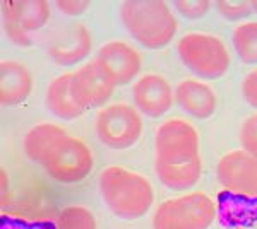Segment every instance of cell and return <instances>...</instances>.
Returning <instances> with one entry per match:
<instances>
[{
  "label": "cell",
  "mask_w": 257,
  "mask_h": 229,
  "mask_svg": "<svg viewBox=\"0 0 257 229\" xmlns=\"http://www.w3.org/2000/svg\"><path fill=\"white\" fill-rule=\"evenodd\" d=\"M99 193L111 214L123 220L144 217L155 202L151 183L143 174L120 166H110L101 171Z\"/></svg>",
  "instance_id": "1"
},
{
  "label": "cell",
  "mask_w": 257,
  "mask_h": 229,
  "mask_svg": "<svg viewBox=\"0 0 257 229\" xmlns=\"http://www.w3.org/2000/svg\"><path fill=\"white\" fill-rule=\"evenodd\" d=\"M120 19L128 35L149 50L170 45L178 29L175 14L161 0H127L120 6Z\"/></svg>",
  "instance_id": "2"
},
{
  "label": "cell",
  "mask_w": 257,
  "mask_h": 229,
  "mask_svg": "<svg viewBox=\"0 0 257 229\" xmlns=\"http://www.w3.org/2000/svg\"><path fill=\"white\" fill-rule=\"evenodd\" d=\"M177 52L182 64L199 79L216 81L230 69V52L218 36L189 33L178 40Z\"/></svg>",
  "instance_id": "3"
},
{
  "label": "cell",
  "mask_w": 257,
  "mask_h": 229,
  "mask_svg": "<svg viewBox=\"0 0 257 229\" xmlns=\"http://www.w3.org/2000/svg\"><path fill=\"white\" fill-rule=\"evenodd\" d=\"M41 168L59 183H79L93 171V152L81 139L69 134L59 137L41 159Z\"/></svg>",
  "instance_id": "4"
},
{
  "label": "cell",
  "mask_w": 257,
  "mask_h": 229,
  "mask_svg": "<svg viewBox=\"0 0 257 229\" xmlns=\"http://www.w3.org/2000/svg\"><path fill=\"white\" fill-rule=\"evenodd\" d=\"M216 219V203L202 191L170 198L153 214V229H209Z\"/></svg>",
  "instance_id": "5"
},
{
  "label": "cell",
  "mask_w": 257,
  "mask_h": 229,
  "mask_svg": "<svg viewBox=\"0 0 257 229\" xmlns=\"http://www.w3.org/2000/svg\"><path fill=\"white\" fill-rule=\"evenodd\" d=\"M94 130L103 145L122 151L138 144L143 135V118L138 108L125 103H115L98 111Z\"/></svg>",
  "instance_id": "6"
},
{
  "label": "cell",
  "mask_w": 257,
  "mask_h": 229,
  "mask_svg": "<svg viewBox=\"0 0 257 229\" xmlns=\"http://www.w3.org/2000/svg\"><path fill=\"white\" fill-rule=\"evenodd\" d=\"M50 4L45 0H4L2 28L6 36L18 47H30L31 33L47 26Z\"/></svg>",
  "instance_id": "7"
},
{
  "label": "cell",
  "mask_w": 257,
  "mask_h": 229,
  "mask_svg": "<svg viewBox=\"0 0 257 229\" xmlns=\"http://www.w3.org/2000/svg\"><path fill=\"white\" fill-rule=\"evenodd\" d=\"M156 161L178 164L199 157V134L189 122L170 118L156 130Z\"/></svg>",
  "instance_id": "8"
},
{
  "label": "cell",
  "mask_w": 257,
  "mask_h": 229,
  "mask_svg": "<svg viewBox=\"0 0 257 229\" xmlns=\"http://www.w3.org/2000/svg\"><path fill=\"white\" fill-rule=\"evenodd\" d=\"M50 60L59 67H70L84 60L93 50V36L82 23H70L50 33L45 41Z\"/></svg>",
  "instance_id": "9"
},
{
  "label": "cell",
  "mask_w": 257,
  "mask_h": 229,
  "mask_svg": "<svg viewBox=\"0 0 257 229\" xmlns=\"http://www.w3.org/2000/svg\"><path fill=\"white\" fill-rule=\"evenodd\" d=\"M216 178L223 188L231 193L257 198V157L243 149L226 152L219 159Z\"/></svg>",
  "instance_id": "10"
},
{
  "label": "cell",
  "mask_w": 257,
  "mask_h": 229,
  "mask_svg": "<svg viewBox=\"0 0 257 229\" xmlns=\"http://www.w3.org/2000/svg\"><path fill=\"white\" fill-rule=\"evenodd\" d=\"M115 87L117 86L96 60L88 62L79 70L72 72L74 96L84 110L105 106Z\"/></svg>",
  "instance_id": "11"
},
{
  "label": "cell",
  "mask_w": 257,
  "mask_h": 229,
  "mask_svg": "<svg viewBox=\"0 0 257 229\" xmlns=\"http://www.w3.org/2000/svg\"><path fill=\"white\" fill-rule=\"evenodd\" d=\"M94 60L108 74L115 86L131 84L134 79H138L141 67H143V60L138 50L132 48L125 41L118 40L103 45L98 50Z\"/></svg>",
  "instance_id": "12"
},
{
  "label": "cell",
  "mask_w": 257,
  "mask_h": 229,
  "mask_svg": "<svg viewBox=\"0 0 257 229\" xmlns=\"http://www.w3.org/2000/svg\"><path fill=\"white\" fill-rule=\"evenodd\" d=\"M132 99L139 113L149 118H161L172 110L175 103V91L160 74H148L139 77L132 86Z\"/></svg>",
  "instance_id": "13"
},
{
  "label": "cell",
  "mask_w": 257,
  "mask_h": 229,
  "mask_svg": "<svg viewBox=\"0 0 257 229\" xmlns=\"http://www.w3.org/2000/svg\"><path fill=\"white\" fill-rule=\"evenodd\" d=\"M175 103L185 113L197 120H208L218 108V98L211 87L202 81L185 79L175 87Z\"/></svg>",
  "instance_id": "14"
},
{
  "label": "cell",
  "mask_w": 257,
  "mask_h": 229,
  "mask_svg": "<svg viewBox=\"0 0 257 229\" xmlns=\"http://www.w3.org/2000/svg\"><path fill=\"white\" fill-rule=\"evenodd\" d=\"M33 76L30 69L16 60L0 64V103L4 106H18L30 98Z\"/></svg>",
  "instance_id": "15"
},
{
  "label": "cell",
  "mask_w": 257,
  "mask_h": 229,
  "mask_svg": "<svg viewBox=\"0 0 257 229\" xmlns=\"http://www.w3.org/2000/svg\"><path fill=\"white\" fill-rule=\"evenodd\" d=\"M47 106L57 118L72 122L84 115V108L77 103L72 91V74H62L50 82L47 89Z\"/></svg>",
  "instance_id": "16"
},
{
  "label": "cell",
  "mask_w": 257,
  "mask_h": 229,
  "mask_svg": "<svg viewBox=\"0 0 257 229\" xmlns=\"http://www.w3.org/2000/svg\"><path fill=\"white\" fill-rule=\"evenodd\" d=\"M156 176L168 190L182 191L192 188L201 180L202 174V161L201 156L187 162H178V164H167V162H155Z\"/></svg>",
  "instance_id": "17"
},
{
  "label": "cell",
  "mask_w": 257,
  "mask_h": 229,
  "mask_svg": "<svg viewBox=\"0 0 257 229\" xmlns=\"http://www.w3.org/2000/svg\"><path fill=\"white\" fill-rule=\"evenodd\" d=\"M67 132L59 125L53 123H38L31 128L24 137V152L30 157L33 162H41L45 152L48 151V147L55 142L59 137L65 135Z\"/></svg>",
  "instance_id": "18"
},
{
  "label": "cell",
  "mask_w": 257,
  "mask_h": 229,
  "mask_svg": "<svg viewBox=\"0 0 257 229\" xmlns=\"http://www.w3.org/2000/svg\"><path fill=\"white\" fill-rule=\"evenodd\" d=\"M231 43L243 64L257 65V21H247L233 29Z\"/></svg>",
  "instance_id": "19"
},
{
  "label": "cell",
  "mask_w": 257,
  "mask_h": 229,
  "mask_svg": "<svg viewBox=\"0 0 257 229\" xmlns=\"http://www.w3.org/2000/svg\"><path fill=\"white\" fill-rule=\"evenodd\" d=\"M55 229H96V219L86 207H65L55 220Z\"/></svg>",
  "instance_id": "20"
},
{
  "label": "cell",
  "mask_w": 257,
  "mask_h": 229,
  "mask_svg": "<svg viewBox=\"0 0 257 229\" xmlns=\"http://www.w3.org/2000/svg\"><path fill=\"white\" fill-rule=\"evenodd\" d=\"M216 7L226 21H242L252 14V4L248 0H219Z\"/></svg>",
  "instance_id": "21"
},
{
  "label": "cell",
  "mask_w": 257,
  "mask_h": 229,
  "mask_svg": "<svg viewBox=\"0 0 257 229\" xmlns=\"http://www.w3.org/2000/svg\"><path fill=\"white\" fill-rule=\"evenodd\" d=\"M240 144L245 152L257 157V113L250 115L240 128Z\"/></svg>",
  "instance_id": "22"
},
{
  "label": "cell",
  "mask_w": 257,
  "mask_h": 229,
  "mask_svg": "<svg viewBox=\"0 0 257 229\" xmlns=\"http://www.w3.org/2000/svg\"><path fill=\"white\" fill-rule=\"evenodd\" d=\"M211 2L208 0H177L175 9L185 19H201L209 12Z\"/></svg>",
  "instance_id": "23"
},
{
  "label": "cell",
  "mask_w": 257,
  "mask_h": 229,
  "mask_svg": "<svg viewBox=\"0 0 257 229\" xmlns=\"http://www.w3.org/2000/svg\"><path fill=\"white\" fill-rule=\"evenodd\" d=\"M55 7L64 16L76 18V16H81V14H84V12L88 11L89 2H88V0H57Z\"/></svg>",
  "instance_id": "24"
},
{
  "label": "cell",
  "mask_w": 257,
  "mask_h": 229,
  "mask_svg": "<svg viewBox=\"0 0 257 229\" xmlns=\"http://www.w3.org/2000/svg\"><path fill=\"white\" fill-rule=\"evenodd\" d=\"M242 94L248 106L257 110V69L248 72L242 82Z\"/></svg>",
  "instance_id": "25"
},
{
  "label": "cell",
  "mask_w": 257,
  "mask_h": 229,
  "mask_svg": "<svg viewBox=\"0 0 257 229\" xmlns=\"http://www.w3.org/2000/svg\"><path fill=\"white\" fill-rule=\"evenodd\" d=\"M0 185H2V198H6V191L9 190L11 183H9V176H7L6 169H0Z\"/></svg>",
  "instance_id": "26"
},
{
  "label": "cell",
  "mask_w": 257,
  "mask_h": 229,
  "mask_svg": "<svg viewBox=\"0 0 257 229\" xmlns=\"http://www.w3.org/2000/svg\"><path fill=\"white\" fill-rule=\"evenodd\" d=\"M252 12H255V14H257V0H252Z\"/></svg>",
  "instance_id": "27"
}]
</instances>
